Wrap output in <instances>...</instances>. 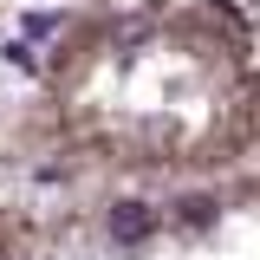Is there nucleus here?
Instances as JSON below:
<instances>
[{
  "label": "nucleus",
  "instance_id": "nucleus-1",
  "mask_svg": "<svg viewBox=\"0 0 260 260\" xmlns=\"http://www.w3.org/2000/svg\"><path fill=\"white\" fill-rule=\"evenodd\" d=\"M150 234H156V208H150V202H117V208H111V241L137 247V241H150Z\"/></svg>",
  "mask_w": 260,
  "mask_h": 260
},
{
  "label": "nucleus",
  "instance_id": "nucleus-2",
  "mask_svg": "<svg viewBox=\"0 0 260 260\" xmlns=\"http://www.w3.org/2000/svg\"><path fill=\"white\" fill-rule=\"evenodd\" d=\"M208 215H215V202H208V195H189V202H182V221H189V228H202Z\"/></svg>",
  "mask_w": 260,
  "mask_h": 260
}]
</instances>
